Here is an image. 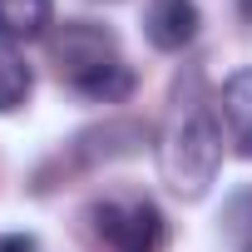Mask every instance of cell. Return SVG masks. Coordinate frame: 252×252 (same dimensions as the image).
I'll return each mask as SVG.
<instances>
[{
  "label": "cell",
  "mask_w": 252,
  "mask_h": 252,
  "mask_svg": "<svg viewBox=\"0 0 252 252\" xmlns=\"http://www.w3.org/2000/svg\"><path fill=\"white\" fill-rule=\"evenodd\" d=\"M237 15H242V20L252 25V0H237Z\"/></svg>",
  "instance_id": "9"
},
{
  "label": "cell",
  "mask_w": 252,
  "mask_h": 252,
  "mask_svg": "<svg viewBox=\"0 0 252 252\" xmlns=\"http://www.w3.org/2000/svg\"><path fill=\"white\" fill-rule=\"evenodd\" d=\"M50 55H55V64H60V74H64L69 84H84L89 74H99L104 64L119 60V45H114V35H109L104 25L69 20V25H60V35L50 40Z\"/></svg>",
  "instance_id": "3"
},
{
  "label": "cell",
  "mask_w": 252,
  "mask_h": 252,
  "mask_svg": "<svg viewBox=\"0 0 252 252\" xmlns=\"http://www.w3.org/2000/svg\"><path fill=\"white\" fill-rule=\"evenodd\" d=\"M198 25H203V15H198L193 0H154V5L144 10V35H149V45L163 50V55L188 50L193 35H198Z\"/></svg>",
  "instance_id": "4"
},
{
  "label": "cell",
  "mask_w": 252,
  "mask_h": 252,
  "mask_svg": "<svg viewBox=\"0 0 252 252\" xmlns=\"http://www.w3.org/2000/svg\"><path fill=\"white\" fill-rule=\"evenodd\" d=\"M94 232L114 247V252H163L168 242V222L149 198H104L94 203Z\"/></svg>",
  "instance_id": "2"
},
{
  "label": "cell",
  "mask_w": 252,
  "mask_h": 252,
  "mask_svg": "<svg viewBox=\"0 0 252 252\" xmlns=\"http://www.w3.org/2000/svg\"><path fill=\"white\" fill-rule=\"evenodd\" d=\"M158 163H163V183L178 198L208 193V183L218 178V163H222V129L208 104H178L168 134H163V149H158Z\"/></svg>",
  "instance_id": "1"
},
{
  "label": "cell",
  "mask_w": 252,
  "mask_h": 252,
  "mask_svg": "<svg viewBox=\"0 0 252 252\" xmlns=\"http://www.w3.org/2000/svg\"><path fill=\"white\" fill-rule=\"evenodd\" d=\"M247 252H252V247H247Z\"/></svg>",
  "instance_id": "10"
},
{
  "label": "cell",
  "mask_w": 252,
  "mask_h": 252,
  "mask_svg": "<svg viewBox=\"0 0 252 252\" xmlns=\"http://www.w3.org/2000/svg\"><path fill=\"white\" fill-rule=\"evenodd\" d=\"M0 252H35V237H20V232H5V237H0Z\"/></svg>",
  "instance_id": "8"
},
{
  "label": "cell",
  "mask_w": 252,
  "mask_h": 252,
  "mask_svg": "<svg viewBox=\"0 0 252 252\" xmlns=\"http://www.w3.org/2000/svg\"><path fill=\"white\" fill-rule=\"evenodd\" d=\"M35 89V74L25 64V55L10 45V40H0V114H15Z\"/></svg>",
  "instance_id": "7"
},
{
  "label": "cell",
  "mask_w": 252,
  "mask_h": 252,
  "mask_svg": "<svg viewBox=\"0 0 252 252\" xmlns=\"http://www.w3.org/2000/svg\"><path fill=\"white\" fill-rule=\"evenodd\" d=\"M55 15V0H0V40H40Z\"/></svg>",
  "instance_id": "6"
},
{
  "label": "cell",
  "mask_w": 252,
  "mask_h": 252,
  "mask_svg": "<svg viewBox=\"0 0 252 252\" xmlns=\"http://www.w3.org/2000/svg\"><path fill=\"white\" fill-rule=\"evenodd\" d=\"M218 114L227 124V144L237 149V158H252V69L227 74L218 94Z\"/></svg>",
  "instance_id": "5"
}]
</instances>
